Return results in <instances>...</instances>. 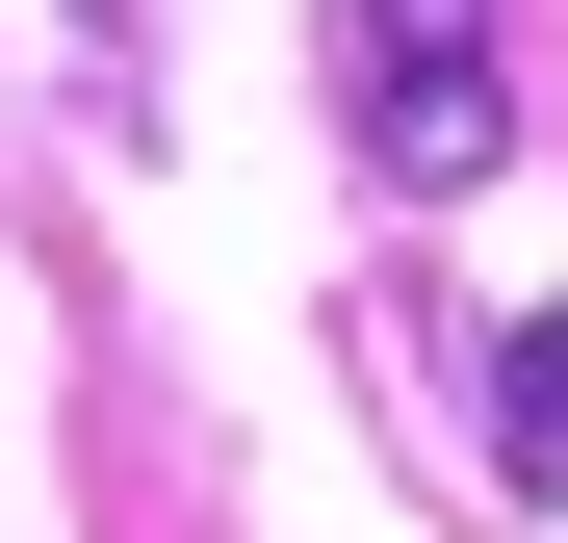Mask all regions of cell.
I'll return each instance as SVG.
<instances>
[{
	"mask_svg": "<svg viewBox=\"0 0 568 543\" xmlns=\"http://www.w3.org/2000/svg\"><path fill=\"white\" fill-rule=\"evenodd\" d=\"M336 130L388 208H465V181L517 155V52H491V0H336Z\"/></svg>",
	"mask_w": 568,
	"mask_h": 543,
	"instance_id": "6da1fadb",
	"label": "cell"
},
{
	"mask_svg": "<svg viewBox=\"0 0 568 543\" xmlns=\"http://www.w3.org/2000/svg\"><path fill=\"white\" fill-rule=\"evenodd\" d=\"M491 466H517V492H568V311H517V336H491Z\"/></svg>",
	"mask_w": 568,
	"mask_h": 543,
	"instance_id": "7a4b0ae2",
	"label": "cell"
}]
</instances>
